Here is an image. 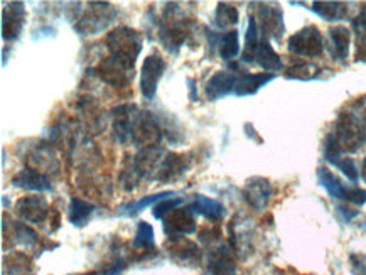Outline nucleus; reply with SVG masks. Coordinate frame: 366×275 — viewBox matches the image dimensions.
Returning <instances> with one entry per match:
<instances>
[{
    "label": "nucleus",
    "mask_w": 366,
    "mask_h": 275,
    "mask_svg": "<svg viewBox=\"0 0 366 275\" xmlns=\"http://www.w3.org/2000/svg\"><path fill=\"white\" fill-rule=\"evenodd\" d=\"M107 48H109L110 58L134 71L135 61H137L140 51H142V36L135 29L127 26H120L107 34Z\"/></svg>",
    "instance_id": "1"
},
{
    "label": "nucleus",
    "mask_w": 366,
    "mask_h": 275,
    "mask_svg": "<svg viewBox=\"0 0 366 275\" xmlns=\"http://www.w3.org/2000/svg\"><path fill=\"white\" fill-rule=\"evenodd\" d=\"M332 137L341 152H356L366 141V127L361 119L353 114H341L336 120Z\"/></svg>",
    "instance_id": "2"
},
{
    "label": "nucleus",
    "mask_w": 366,
    "mask_h": 275,
    "mask_svg": "<svg viewBox=\"0 0 366 275\" xmlns=\"http://www.w3.org/2000/svg\"><path fill=\"white\" fill-rule=\"evenodd\" d=\"M117 17V11L112 4L103 2H90L88 4L86 11L81 14L78 22L74 24V29L81 32L83 36H93L98 32L105 31L114 19Z\"/></svg>",
    "instance_id": "3"
},
{
    "label": "nucleus",
    "mask_w": 366,
    "mask_h": 275,
    "mask_svg": "<svg viewBox=\"0 0 366 275\" xmlns=\"http://www.w3.org/2000/svg\"><path fill=\"white\" fill-rule=\"evenodd\" d=\"M162 141V129L150 111L135 110L132 119V144L142 147L159 146Z\"/></svg>",
    "instance_id": "4"
},
{
    "label": "nucleus",
    "mask_w": 366,
    "mask_h": 275,
    "mask_svg": "<svg viewBox=\"0 0 366 275\" xmlns=\"http://www.w3.org/2000/svg\"><path fill=\"white\" fill-rule=\"evenodd\" d=\"M287 48L300 58H319L325 51V39L316 26H307L290 36Z\"/></svg>",
    "instance_id": "5"
},
{
    "label": "nucleus",
    "mask_w": 366,
    "mask_h": 275,
    "mask_svg": "<svg viewBox=\"0 0 366 275\" xmlns=\"http://www.w3.org/2000/svg\"><path fill=\"white\" fill-rule=\"evenodd\" d=\"M317 176L319 183H321L322 188H325L332 198L345 199V201L353 203L356 206H361V204L366 203V189L346 188V186L342 184V181L337 178L336 174H332L327 167H321V169L317 171Z\"/></svg>",
    "instance_id": "6"
},
{
    "label": "nucleus",
    "mask_w": 366,
    "mask_h": 275,
    "mask_svg": "<svg viewBox=\"0 0 366 275\" xmlns=\"http://www.w3.org/2000/svg\"><path fill=\"white\" fill-rule=\"evenodd\" d=\"M166 68L167 64L159 53L149 54L147 58L144 59L142 69H140V91H142L144 98L154 100L159 81H161L162 74L166 73Z\"/></svg>",
    "instance_id": "7"
},
{
    "label": "nucleus",
    "mask_w": 366,
    "mask_h": 275,
    "mask_svg": "<svg viewBox=\"0 0 366 275\" xmlns=\"http://www.w3.org/2000/svg\"><path fill=\"white\" fill-rule=\"evenodd\" d=\"M164 231L169 239H176V236L191 235L196 231V220L192 209L187 208H176L164 218Z\"/></svg>",
    "instance_id": "8"
},
{
    "label": "nucleus",
    "mask_w": 366,
    "mask_h": 275,
    "mask_svg": "<svg viewBox=\"0 0 366 275\" xmlns=\"http://www.w3.org/2000/svg\"><path fill=\"white\" fill-rule=\"evenodd\" d=\"M19 218L32 225H41L49 216V204L44 196H24L16 203Z\"/></svg>",
    "instance_id": "9"
},
{
    "label": "nucleus",
    "mask_w": 366,
    "mask_h": 275,
    "mask_svg": "<svg viewBox=\"0 0 366 275\" xmlns=\"http://www.w3.org/2000/svg\"><path fill=\"white\" fill-rule=\"evenodd\" d=\"M97 74L102 81L114 88H125L132 81V71L110 56L102 59V63L97 66Z\"/></svg>",
    "instance_id": "10"
},
{
    "label": "nucleus",
    "mask_w": 366,
    "mask_h": 275,
    "mask_svg": "<svg viewBox=\"0 0 366 275\" xmlns=\"http://www.w3.org/2000/svg\"><path fill=\"white\" fill-rule=\"evenodd\" d=\"M187 37H189V27L184 21L177 22L174 17H171L161 24L159 39L169 53H177V49L186 43Z\"/></svg>",
    "instance_id": "11"
},
{
    "label": "nucleus",
    "mask_w": 366,
    "mask_h": 275,
    "mask_svg": "<svg viewBox=\"0 0 366 275\" xmlns=\"http://www.w3.org/2000/svg\"><path fill=\"white\" fill-rule=\"evenodd\" d=\"M192 164V159L186 154H166L164 161L159 166L156 179L161 183H169V181L179 179L181 176H184Z\"/></svg>",
    "instance_id": "12"
},
{
    "label": "nucleus",
    "mask_w": 366,
    "mask_h": 275,
    "mask_svg": "<svg viewBox=\"0 0 366 275\" xmlns=\"http://www.w3.org/2000/svg\"><path fill=\"white\" fill-rule=\"evenodd\" d=\"M243 196L248 206L255 209V211H264L272 198V184L265 178H252L247 181L245 188H243Z\"/></svg>",
    "instance_id": "13"
},
{
    "label": "nucleus",
    "mask_w": 366,
    "mask_h": 275,
    "mask_svg": "<svg viewBox=\"0 0 366 275\" xmlns=\"http://www.w3.org/2000/svg\"><path fill=\"white\" fill-rule=\"evenodd\" d=\"M137 106L135 105H120L112 110V116H114V139L119 144H129L132 142V119Z\"/></svg>",
    "instance_id": "14"
},
{
    "label": "nucleus",
    "mask_w": 366,
    "mask_h": 275,
    "mask_svg": "<svg viewBox=\"0 0 366 275\" xmlns=\"http://www.w3.org/2000/svg\"><path fill=\"white\" fill-rule=\"evenodd\" d=\"M24 4L11 2L2 12V36L6 41H16L24 27Z\"/></svg>",
    "instance_id": "15"
},
{
    "label": "nucleus",
    "mask_w": 366,
    "mask_h": 275,
    "mask_svg": "<svg viewBox=\"0 0 366 275\" xmlns=\"http://www.w3.org/2000/svg\"><path fill=\"white\" fill-rule=\"evenodd\" d=\"M238 76H234L229 71H219L209 78L208 83L204 86L206 98L209 101H217L219 98L228 96L229 93H234V86H237Z\"/></svg>",
    "instance_id": "16"
},
{
    "label": "nucleus",
    "mask_w": 366,
    "mask_h": 275,
    "mask_svg": "<svg viewBox=\"0 0 366 275\" xmlns=\"http://www.w3.org/2000/svg\"><path fill=\"white\" fill-rule=\"evenodd\" d=\"M12 184L16 186V188H22L27 191H37V193H41V191L53 189V184H51L49 176L44 174V172L32 169V167H26V169L17 172V174L14 176Z\"/></svg>",
    "instance_id": "17"
},
{
    "label": "nucleus",
    "mask_w": 366,
    "mask_h": 275,
    "mask_svg": "<svg viewBox=\"0 0 366 275\" xmlns=\"http://www.w3.org/2000/svg\"><path fill=\"white\" fill-rule=\"evenodd\" d=\"M209 274L211 275H237V262L233 251L228 246L219 245L209 254Z\"/></svg>",
    "instance_id": "18"
},
{
    "label": "nucleus",
    "mask_w": 366,
    "mask_h": 275,
    "mask_svg": "<svg viewBox=\"0 0 366 275\" xmlns=\"http://www.w3.org/2000/svg\"><path fill=\"white\" fill-rule=\"evenodd\" d=\"M258 17L262 22L264 36H274L279 39L284 32V16L282 11L275 6H262L258 9Z\"/></svg>",
    "instance_id": "19"
},
{
    "label": "nucleus",
    "mask_w": 366,
    "mask_h": 275,
    "mask_svg": "<svg viewBox=\"0 0 366 275\" xmlns=\"http://www.w3.org/2000/svg\"><path fill=\"white\" fill-rule=\"evenodd\" d=\"M192 213H198L209 221H222L224 216V206L217 199L208 198V196L196 194L192 203L189 204Z\"/></svg>",
    "instance_id": "20"
},
{
    "label": "nucleus",
    "mask_w": 366,
    "mask_h": 275,
    "mask_svg": "<svg viewBox=\"0 0 366 275\" xmlns=\"http://www.w3.org/2000/svg\"><path fill=\"white\" fill-rule=\"evenodd\" d=\"M274 80L272 73H257V74H242L238 76L237 86H234V95L237 96H248L260 90L262 86Z\"/></svg>",
    "instance_id": "21"
},
{
    "label": "nucleus",
    "mask_w": 366,
    "mask_h": 275,
    "mask_svg": "<svg viewBox=\"0 0 366 275\" xmlns=\"http://www.w3.org/2000/svg\"><path fill=\"white\" fill-rule=\"evenodd\" d=\"M331 39V56L337 61H345L350 54L351 32L345 26H335L330 29Z\"/></svg>",
    "instance_id": "22"
},
{
    "label": "nucleus",
    "mask_w": 366,
    "mask_h": 275,
    "mask_svg": "<svg viewBox=\"0 0 366 275\" xmlns=\"http://www.w3.org/2000/svg\"><path fill=\"white\" fill-rule=\"evenodd\" d=\"M169 254L179 260V262H199V249L198 245L192 244L189 240H184L182 236L171 239V244L167 241Z\"/></svg>",
    "instance_id": "23"
},
{
    "label": "nucleus",
    "mask_w": 366,
    "mask_h": 275,
    "mask_svg": "<svg viewBox=\"0 0 366 275\" xmlns=\"http://www.w3.org/2000/svg\"><path fill=\"white\" fill-rule=\"evenodd\" d=\"M95 213V204L90 201H84L81 198L73 196L69 199V208H68V218L74 226H84L90 221L92 214Z\"/></svg>",
    "instance_id": "24"
},
{
    "label": "nucleus",
    "mask_w": 366,
    "mask_h": 275,
    "mask_svg": "<svg viewBox=\"0 0 366 275\" xmlns=\"http://www.w3.org/2000/svg\"><path fill=\"white\" fill-rule=\"evenodd\" d=\"M255 61L269 73L282 69V59H280V56L275 53V49L272 48L269 39L260 41V46H258L255 53Z\"/></svg>",
    "instance_id": "25"
},
{
    "label": "nucleus",
    "mask_w": 366,
    "mask_h": 275,
    "mask_svg": "<svg viewBox=\"0 0 366 275\" xmlns=\"http://www.w3.org/2000/svg\"><path fill=\"white\" fill-rule=\"evenodd\" d=\"M314 12L326 21H341L348 17V6L342 2H314Z\"/></svg>",
    "instance_id": "26"
},
{
    "label": "nucleus",
    "mask_w": 366,
    "mask_h": 275,
    "mask_svg": "<svg viewBox=\"0 0 366 275\" xmlns=\"http://www.w3.org/2000/svg\"><path fill=\"white\" fill-rule=\"evenodd\" d=\"M240 53V36L238 31H228L227 34L222 37V43H219V56L224 61H232Z\"/></svg>",
    "instance_id": "27"
},
{
    "label": "nucleus",
    "mask_w": 366,
    "mask_h": 275,
    "mask_svg": "<svg viewBox=\"0 0 366 275\" xmlns=\"http://www.w3.org/2000/svg\"><path fill=\"white\" fill-rule=\"evenodd\" d=\"M238 19H240V14H238L237 7H233L232 4H218L217 16H214V24H217L219 29H227L229 26H234L238 22Z\"/></svg>",
    "instance_id": "28"
},
{
    "label": "nucleus",
    "mask_w": 366,
    "mask_h": 275,
    "mask_svg": "<svg viewBox=\"0 0 366 275\" xmlns=\"http://www.w3.org/2000/svg\"><path fill=\"white\" fill-rule=\"evenodd\" d=\"M167 196H172L171 191H166V193H159V194H150V196H145V198L139 199V201H134V203H129V204H124V206L119 208V213L122 214H137L142 211V209H145L147 206H150V204L154 203H159L161 199L167 198Z\"/></svg>",
    "instance_id": "29"
},
{
    "label": "nucleus",
    "mask_w": 366,
    "mask_h": 275,
    "mask_svg": "<svg viewBox=\"0 0 366 275\" xmlns=\"http://www.w3.org/2000/svg\"><path fill=\"white\" fill-rule=\"evenodd\" d=\"M134 246L140 250H154V228L147 221H139Z\"/></svg>",
    "instance_id": "30"
},
{
    "label": "nucleus",
    "mask_w": 366,
    "mask_h": 275,
    "mask_svg": "<svg viewBox=\"0 0 366 275\" xmlns=\"http://www.w3.org/2000/svg\"><path fill=\"white\" fill-rule=\"evenodd\" d=\"M316 73H317L316 64L300 61V63H295L294 66H290L287 71H285V76L297 78V80H309V78H312Z\"/></svg>",
    "instance_id": "31"
},
{
    "label": "nucleus",
    "mask_w": 366,
    "mask_h": 275,
    "mask_svg": "<svg viewBox=\"0 0 366 275\" xmlns=\"http://www.w3.org/2000/svg\"><path fill=\"white\" fill-rule=\"evenodd\" d=\"M181 203H182L181 198H177V199L164 198V199H161V201H159L152 209L154 218H157V220H164V218H166V214L174 211V209L179 206Z\"/></svg>",
    "instance_id": "32"
},
{
    "label": "nucleus",
    "mask_w": 366,
    "mask_h": 275,
    "mask_svg": "<svg viewBox=\"0 0 366 275\" xmlns=\"http://www.w3.org/2000/svg\"><path fill=\"white\" fill-rule=\"evenodd\" d=\"M14 228H16V236H17V241L21 245H37V241H39V239H37V233L34 230H31L29 226H26L24 223L17 221L16 225H14Z\"/></svg>",
    "instance_id": "33"
},
{
    "label": "nucleus",
    "mask_w": 366,
    "mask_h": 275,
    "mask_svg": "<svg viewBox=\"0 0 366 275\" xmlns=\"http://www.w3.org/2000/svg\"><path fill=\"white\" fill-rule=\"evenodd\" d=\"M336 167L337 169H341L342 174H345L348 179L353 181V183L355 181H358V169H356V164L353 159H350V157H342V159L336 164Z\"/></svg>",
    "instance_id": "34"
},
{
    "label": "nucleus",
    "mask_w": 366,
    "mask_h": 275,
    "mask_svg": "<svg viewBox=\"0 0 366 275\" xmlns=\"http://www.w3.org/2000/svg\"><path fill=\"white\" fill-rule=\"evenodd\" d=\"M350 264L353 275H366V255L353 254L350 257Z\"/></svg>",
    "instance_id": "35"
},
{
    "label": "nucleus",
    "mask_w": 366,
    "mask_h": 275,
    "mask_svg": "<svg viewBox=\"0 0 366 275\" xmlns=\"http://www.w3.org/2000/svg\"><path fill=\"white\" fill-rule=\"evenodd\" d=\"M355 58H356V61L366 63V32H358Z\"/></svg>",
    "instance_id": "36"
},
{
    "label": "nucleus",
    "mask_w": 366,
    "mask_h": 275,
    "mask_svg": "<svg viewBox=\"0 0 366 275\" xmlns=\"http://www.w3.org/2000/svg\"><path fill=\"white\" fill-rule=\"evenodd\" d=\"M353 26L358 32H366V4L363 7H361L360 16L353 21Z\"/></svg>",
    "instance_id": "37"
},
{
    "label": "nucleus",
    "mask_w": 366,
    "mask_h": 275,
    "mask_svg": "<svg viewBox=\"0 0 366 275\" xmlns=\"http://www.w3.org/2000/svg\"><path fill=\"white\" fill-rule=\"evenodd\" d=\"M361 178H363V181L366 183V157L363 161V166H361Z\"/></svg>",
    "instance_id": "38"
},
{
    "label": "nucleus",
    "mask_w": 366,
    "mask_h": 275,
    "mask_svg": "<svg viewBox=\"0 0 366 275\" xmlns=\"http://www.w3.org/2000/svg\"><path fill=\"white\" fill-rule=\"evenodd\" d=\"M361 106H363V115H361V122H363L365 127H366V101H365V104H361Z\"/></svg>",
    "instance_id": "39"
},
{
    "label": "nucleus",
    "mask_w": 366,
    "mask_h": 275,
    "mask_svg": "<svg viewBox=\"0 0 366 275\" xmlns=\"http://www.w3.org/2000/svg\"><path fill=\"white\" fill-rule=\"evenodd\" d=\"M86 275H98L97 272H92V274H86Z\"/></svg>",
    "instance_id": "40"
}]
</instances>
